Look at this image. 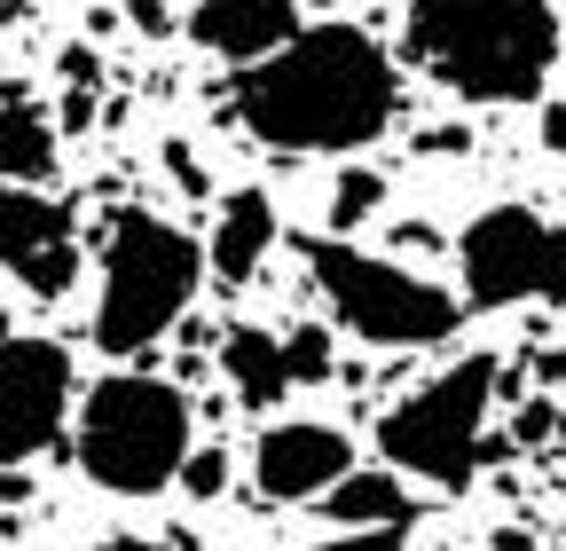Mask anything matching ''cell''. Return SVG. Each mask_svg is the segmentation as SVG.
I'll return each instance as SVG.
<instances>
[{"label": "cell", "instance_id": "cell-1", "mask_svg": "<svg viewBox=\"0 0 566 551\" xmlns=\"http://www.w3.org/2000/svg\"><path fill=\"white\" fill-rule=\"evenodd\" d=\"M237 118L268 150L354 158L401 118V72L363 24H300L275 55L244 63Z\"/></svg>", "mask_w": 566, "mask_h": 551}, {"label": "cell", "instance_id": "cell-2", "mask_svg": "<svg viewBox=\"0 0 566 551\" xmlns=\"http://www.w3.org/2000/svg\"><path fill=\"white\" fill-rule=\"evenodd\" d=\"M566 24L551 0H409L401 55L457 103H535Z\"/></svg>", "mask_w": 566, "mask_h": 551}, {"label": "cell", "instance_id": "cell-3", "mask_svg": "<svg viewBox=\"0 0 566 551\" xmlns=\"http://www.w3.org/2000/svg\"><path fill=\"white\" fill-rule=\"evenodd\" d=\"M80 434V472L111 497H158L181 480V457L197 449V409L174 378L150 371H111L71 402Z\"/></svg>", "mask_w": 566, "mask_h": 551}, {"label": "cell", "instance_id": "cell-4", "mask_svg": "<svg viewBox=\"0 0 566 551\" xmlns=\"http://www.w3.org/2000/svg\"><path fill=\"white\" fill-rule=\"evenodd\" d=\"M205 284V245L174 229L166 214H111L103 229V300H95V347L103 355H142L189 315Z\"/></svg>", "mask_w": 566, "mask_h": 551}, {"label": "cell", "instance_id": "cell-5", "mask_svg": "<svg viewBox=\"0 0 566 551\" xmlns=\"http://www.w3.org/2000/svg\"><path fill=\"white\" fill-rule=\"evenodd\" d=\"M300 260L315 276L323 308L370 347H441L464 323V300L449 284H433V276H417L386 252H363L354 237H307Z\"/></svg>", "mask_w": 566, "mask_h": 551}, {"label": "cell", "instance_id": "cell-6", "mask_svg": "<svg viewBox=\"0 0 566 551\" xmlns=\"http://www.w3.org/2000/svg\"><path fill=\"white\" fill-rule=\"evenodd\" d=\"M504 394V363L495 355H464L441 378H424L417 394H401L378 418V449L386 472L401 480H433V489H464L488 457V418Z\"/></svg>", "mask_w": 566, "mask_h": 551}, {"label": "cell", "instance_id": "cell-7", "mask_svg": "<svg viewBox=\"0 0 566 551\" xmlns=\"http://www.w3.org/2000/svg\"><path fill=\"white\" fill-rule=\"evenodd\" d=\"M457 276L472 308H558L566 300V229L535 205H488L457 237Z\"/></svg>", "mask_w": 566, "mask_h": 551}, {"label": "cell", "instance_id": "cell-8", "mask_svg": "<svg viewBox=\"0 0 566 551\" xmlns=\"http://www.w3.org/2000/svg\"><path fill=\"white\" fill-rule=\"evenodd\" d=\"M71 402H80V378H71V355L55 339L9 331L0 339V465H32L63 441Z\"/></svg>", "mask_w": 566, "mask_h": 551}, {"label": "cell", "instance_id": "cell-9", "mask_svg": "<svg viewBox=\"0 0 566 551\" xmlns=\"http://www.w3.org/2000/svg\"><path fill=\"white\" fill-rule=\"evenodd\" d=\"M0 276L24 284L32 300H63L80 284V221L63 197L32 181H0Z\"/></svg>", "mask_w": 566, "mask_h": 551}, {"label": "cell", "instance_id": "cell-10", "mask_svg": "<svg viewBox=\"0 0 566 551\" xmlns=\"http://www.w3.org/2000/svg\"><path fill=\"white\" fill-rule=\"evenodd\" d=\"M354 465V441L323 418H275L260 441H252V480L268 505H307L323 497L331 480Z\"/></svg>", "mask_w": 566, "mask_h": 551}, {"label": "cell", "instance_id": "cell-11", "mask_svg": "<svg viewBox=\"0 0 566 551\" xmlns=\"http://www.w3.org/2000/svg\"><path fill=\"white\" fill-rule=\"evenodd\" d=\"M292 32H300V0H197L189 9V40L212 63H237V72L275 55Z\"/></svg>", "mask_w": 566, "mask_h": 551}, {"label": "cell", "instance_id": "cell-12", "mask_svg": "<svg viewBox=\"0 0 566 551\" xmlns=\"http://www.w3.org/2000/svg\"><path fill=\"white\" fill-rule=\"evenodd\" d=\"M268 252H275V197L268 189H229L221 214H212V237H205V276L252 284Z\"/></svg>", "mask_w": 566, "mask_h": 551}, {"label": "cell", "instance_id": "cell-13", "mask_svg": "<svg viewBox=\"0 0 566 551\" xmlns=\"http://www.w3.org/2000/svg\"><path fill=\"white\" fill-rule=\"evenodd\" d=\"M221 378L237 386L244 409H275L283 394H292V371H283V331L229 323V331H221Z\"/></svg>", "mask_w": 566, "mask_h": 551}, {"label": "cell", "instance_id": "cell-14", "mask_svg": "<svg viewBox=\"0 0 566 551\" xmlns=\"http://www.w3.org/2000/svg\"><path fill=\"white\" fill-rule=\"evenodd\" d=\"M338 528H409V489H401V472H338L331 489L315 497Z\"/></svg>", "mask_w": 566, "mask_h": 551}, {"label": "cell", "instance_id": "cell-15", "mask_svg": "<svg viewBox=\"0 0 566 551\" xmlns=\"http://www.w3.org/2000/svg\"><path fill=\"white\" fill-rule=\"evenodd\" d=\"M55 174V118L24 95H0V181H48Z\"/></svg>", "mask_w": 566, "mask_h": 551}, {"label": "cell", "instance_id": "cell-16", "mask_svg": "<svg viewBox=\"0 0 566 551\" xmlns=\"http://www.w3.org/2000/svg\"><path fill=\"white\" fill-rule=\"evenodd\" d=\"M378 205H386V174L378 166H338V181H331V237H354Z\"/></svg>", "mask_w": 566, "mask_h": 551}, {"label": "cell", "instance_id": "cell-17", "mask_svg": "<svg viewBox=\"0 0 566 551\" xmlns=\"http://www.w3.org/2000/svg\"><path fill=\"white\" fill-rule=\"evenodd\" d=\"M283 371H292V386H323L338 363H331V331L323 323H292L283 331Z\"/></svg>", "mask_w": 566, "mask_h": 551}, {"label": "cell", "instance_id": "cell-18", "mask_svg": "<svg viewBox=\"0 0 566 551\" xmlns=\"http://www.w3.org/2000/svg\"><path fill=\"white\" fill-rule=\"evenodd\" d=\"M181 489H189L197 505H212V497L229 489V457H221V449H189V457H181Z\"/></svg>", "mask_w": 566, "mask_h": 551}, {"label": "cell", "instance_id": "cell-19", "mask_svg": "<svg viewBox=\"0 0 566 551\" xmlns=\"http://www.w3.org/2000/svg\"><path fill=\"white\" fill-rule=\"evenodd\" d=\"M315 551H401V528H338V543H315Z\"/></svg>", "mask_w": 566, "mask_h": 551}, {"label": "cell", "instance_id": "cell-20", "mask_svg": "<svg viewBox=\"0 0 566 551\" xmlns=\"http://www.w3.org/2000/svg\"><path fill=\"white\" fill-rule=\"evenodd\" d=\"M543 434H558V409L551 402H527L520 409V441H543Z\"/></svg>", "mask_w": 566, "mask_h": 551}, {"label": "cell", "instance_id": "cell-21", "mask_svg": "<svg viewBox=\"0 0 566 551\" xmlns=\"http://www.w3.org/2000/svg\"><path fill=\"white\" fill-rule=\"evenodd\" d=\"M126 17L150 32V40H166V24H174V17H166V0H126Z\"/></svg>", "mask_w": 566, "mask_h": 551}, {"label": "cell", "instance_id": "cell-22", "mask_svg": "<svg viewBox=\"0 0 566 551\" xmlns=\"http://www.w3.org/2000/svg\"><path fill=\"white\" fill-rule=\"evenodd\" d=\"M166 166H174V181H181V189H205V174H197L189 143H166Z\"/></svg>", "mask_w": 566, "mask_h": 551}, {"label": "cell", "instance_id": "cell-23", "mask_svg": "<svg viewBox=\"0 0 566 551\" xmlns=\"http://www.w3.org/2000/svg\"><path fill=\"white\" fill-rule=\"evenodd\" d=\"M543 150H566V103H543Z\"/></svg>", "mask_w": 566, "mask_h": 551}, {"label": "cell", "instance_id": "cell-24", "mask_svg": "<svg viewBox=\"0 0 566 551\" xmlns=\"http://www.w3.org/2000/svg\"><path fill=\"white\" fill-rule=\"evenodd\" d=\"M32 497V480H24V465H0V505H24Z\"/></svg>", "mask_w": 566, "mask_h": 551}, {"label": "cell", "instance_id": "cell-25", "mask_svg": "<svg viewBox=\"0 0 566 551\" xmlns=\"http://www.w3.org/2000/svg\"><path fill=\"white\" fill-rule=\"evenodd\" d=\"M95 551H166V543H150V536H103Z\"/></svg>", "mask_w": 566, "mask_h": 551}, {"label": "cell", "instance_id": "cell-26", "mask_svg": "<svg viewBox=\"0 0 566 551\" xmlns=\"http://www.w3.org/2000/svg\"><path fill=\"white\" fill-rule=\"evenodd\" d=\"M315 9H346V0H315Z\"/></svg>", "mask_w": 566, "mask_h": 551}, {"label": "cell", "instance_id": "cell-27", "mask_svg": "<svg viewBox=\"0 0 566 551\" xmlns=\"http://www.w3.org/2000/svg\"><path fill=\"white\" fill-rule=\"evenodd\" d=\"M558 441H566V409H558Z\"/></svg>", "mask_w": 566, "mask_h": 551}]
</instances>
